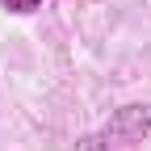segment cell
Returning <instances> with one entry per match:
<instances>
[{"mask_svg": "<svg viewBox=\"0 0 151 151\" xmlns=\"http://www.w3.org/2000/svg\"><path fill=\"white\" fill-rule=\"evenodd\" d=\"M46 0H0V9L4 13H13V17H29V13H38Z\"/></svg>", "mask_w": 151, "mask_h": 151, "instance_id": "2", "label": "cell"}, {"mask_svg": "<svg viewBox=\"0 0 151 151\" xmlns=\"http://www.w3.org/2000/svg\"><path fill=\"white\" fill-rule=\"evenodd\" d=\"M151 134V105H122L113 109V118L88 139V151L97 143H109V147H130V143H143Z\"/></svg>", "mask_w": 151, "mask_h": 151, "instance_id": "1", "label": "cell"}]
</instances>
